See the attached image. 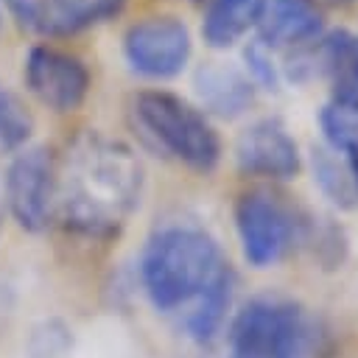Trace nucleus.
I'll return each mask as SVG.
<instances>
[{"label": "nucleus", "instance_id": "1", "mask_svg": "<svg viewBox=\"0 0 358 358\" xmlns=\"http://www.w3.org/2000/svg\"><path fill=\"white\" fill-rule=\"evenodd\" d=\"M143 182V162L131 145L84 129L56 159L53 221L78 238L112 241L137 210Z\"/></svg>", "mask_w": 358, "mask_h": 358}, {"label": "nucleus", "instance_id": "2", "mask_svg": "<svg viewBox=\"0 0 358 358\" xmlns=\"http://www.w3.org/2000/svg\"><path fill=\"white\" fill-rule=\"evenodd\" d=\"M229 271L221 243L199 224L176 221L154 229L140 255V282L162 313L187 310L218 277Z\"/></svg>", "mask_w": 358, "mask_h": 358}, {"label": "nucleus", "instance_id": "3", "mask_svg": "<svg viewBox=\"0 0 358 358\" xmlns=\"http://www.w3.org/2000/svg\"><path fill=\"white\" fill-rule=\"evenodd\" d=\"M131 123L148 145L196 173H213L221 162L218 129L196 103L176 92H137L131 98Z\"/></svg>", "mask_w": 358, "mask_h": 358}, {"label": "nucleus", "instance_id": "4", "mask_svg": "<svg viewBox=\"0 0 358 358\" xmlns=\"http://www.w3.org/2000/svg\"><path fill=\"white\" fill-rule=\"evenodd\" d=\"M313 316L277 294L252 296L227 330L229 358H302L316 344Z\"/></svg>", "mask_w": 358, "mask_h": 358}, {"label": "nucleus", "instance_id": "5", "mask_svg": "<svg viewBox=\"0 0 358 358\" xmlns=\"http://www.w3.org/2000/svg\"><path fill=\"white\" fill-rule=\"evenodd\" d=\"M308 215L310 213L299 210L274 187L243 190L235 199L232 218L246 263L255 268H268L288 257L296 246H302Z\"/></svg>", "mask_w": 358, "mask_h": 358}, {"label": "nucleus", "instance_id": "6", "mask_svg": "<svg viewBox=\"0 0 358 358\" xmlns=\"http://www.w3.org/2000/svg\"><path fill=\"white\" fill-rule=\"evenodd\" d=\"M282 81L310 84L327 81L330 106L358 115V34L347 28H333L313 42L285 50Z\"/></svg>", "mask_w": 358, "mask_h": 358}, {"label": "nucleus", "instance_id": "7", "mask_svg": "<svg viewBox=\"0 0 358 358\" xmlns=\"http://www.w3.org/2000/svg\"><path fill=\"white\" fill-rule=\"evenodd\" d=\"M193 56V36L176 14H151L131 22L123 34V59L131 73L168 81L176 78Z\"/></svg>", "mask_w": 358, "mask_h": 358}, {"label": "nucleus", "instance_id": "8", "mask_svg": "<svg viewBox=\"0 0 358 358\" xmlns=\"http://www.w3.org/2000/svg\"><path fill=\"white\" fill-rule=\"evenodd\" d=\"M56 193V159L48 148L34 145L14 157L6 173L3 204L14 221L28 232H42L53 221Z\"/></svg>", "mask_w": 358, "mask_h": 358}, {"label": "nucleus", "instance_id": "9", "mask_svg": "<svg viewBox=\"0 0 358 358\" xmlns=\"http://www.w3.org/2000/svg\"><path fill=\"white\" fill-rule=\"evenodd\" d=\"M22 76L31 95L53 112L78 109L92 84L87 62L53 45H34L25 56Z\"/></svg>", "mask_w": 358, "mask_h": 358}, {"label": "nucleus", "instance_id": "10", "mask_svg": "<svg viewBox=\"0 0 358 358\" xmlns=\"http://www.w3.org/2000/svg\"><path fill=\"white\" fill-rule=\"evenodd\" d=\"M235 165L249 179L291 182L302 171L299 143L280 117H257L235 140Z\"/></svg>", "mask_w": 358, "mask_h": 358}, {"label": "nucleus", "instance_id": "11", "mask_svg": "<svg viewBox=\"0 0 358 358\" xmlns=\"http://www.w3.org/2000/svg\"><path fill=\"white\" fill-rule=\"evenodd\" d=\"M193 95H196V106L207 117H218V120H238L257 101V90L243 73V67L218 59L201 62L196 67Z\"/></svg>", "mask_w": 358, "mask_h": 358}, {"label": "nucleus", "instance_id": "12", "mask_svg": "<svg viewBox=\"0 0 358 358\" xmlns=\"http://www.w3.org/2000/svg\"><path fill=\"white\" fill-rule=\"evenodd\" d=\"M324 34V6L319 0H266L257 39L271 50H294Z\"/></svg>", "mask_w": 358, "mask_h": 358}, {"label": "nucleus", "instance_id": "13", "mask_svg": "<svg viewBox=\"0 0 358 358\" xmlns=\"http://www.w3.org/2000/svg\"><path fill=\"white\" fill-rule=\"evenodd\" d=\"M126 0H36L34 31L45 36H73L115 20Z\"/></svg>", "mask_w": 358, "mask_h": 358}, {"label": "nucleus", "instance_id": "14", "mask_svg": "<svg viewBox=\"0 0 358 358\" xmlns=\"http://www.w3.org/2000/svg\"><path fill=\"white\" fill-rule=\"evenodd\" d=\"M266 0H207L201 17V39L213 50L238 45L257 28Z\"/></svg>", "mask_w": 358, "mask_h": 358}, {"label": "nucleus", "instance_id": "15", "mask_svg": "<svg viewBox=\"0 0 358 358\" xmlns=\"http://www.w3.org/2000/svg\"><path fill=\"white\" fill-rule=\"evenodd\" d=\"M310 173H313V185L322 190V196L336 204L338 210H352L358 204V187L352 179V171L347 165V159L327 148L324 143L310 148Z\"/></svg>", "mask_w": 358, "mask_h": 358}, {"label": "nucleus", "instance_id": "16", "mask_svg": "<svg viewBox=\"0 0 358 358\" xmlns=\"http://www.w3.org/2000/svg\"><path fill=\"white\" fill-rule=\"evenodd\" d=\"M232 291H235V271L229 268V271H224V274L218 277L215 285H210V288L185 310V330H187L190 338H196V341H210V338L218 333V327H221V322H224V316H227V310H229Z\"/></svg>", "mask_w": 358, "mask_h": 358}, {"label": "nucleus", "instance_id": "17", "mask_svg": "<svg viewBox=\"0 0 358 358\" xmlns=\"http://www.w3.org/2000/svg\"><path fill=\"white\" fill-rule=\"evenodd\" d=\"M302 246H308L313 252V257L324 266V268H336L344 263L347 257V235L344 229L330 221V218H316L308 215L305 224V235H302Z\"/></svg>", "mask_w": 358, "mask_h": 358}, {"label": "nucleus", "instance_id": "18", "mask_svg": "<svg viewBox=\"0 0 358 358\" xmlns=\"http://www.w3.org/2000/svg\"><path fill=\"white\" fill-rule=\"evenodd\" d=\"M34 117L25 103L6 87H0V154L17 151L31 137Z\"/></svg>", "mask_w": 358, "mask_h": 358}, {"label": "nucleus", "instance_id": "19", "mask_svg": "<svg viewBox=\"0 0 358 358\" xmlns=\"http://www.w3.org/2000/svg\"><path fill=\"white\" fill-rule=\"evenodd\" d=\"M241 67L249 76V81L255 84V90H266V92H277L282 84V67L274 59V50L268 45H263L260 39H252L243 45L241 53Z\"/></svg>", "mask_w": 358, "mask_h": 358}, {"label": "nucleus", "instance_id": "20", "mask_svg": "<svg viewBox=\"0 0 358 358\" xmlns=\"http://www.w3.org/2000/svg\"><path fill=\"white\" fill-rule=\"evenodd\" d=\"M11 17L25 28L34 31V20H36V0H6Z\"/></svg>", "mask_w": 358, "mask_h": 358}, {"label": "nucleus", "instance_id": "21", "mask_svg": "<svg viewBox=\"0 0 358 358\" xmlns=\"http://www.w3.org/2000/svg\"><path fill=\"white\" fill-rule=\"evenodd\" d=\"M322 6H333V8H347V6H355L358 0H319Z\"/></svg>", "mask_w": 358, "mask_h": 358}, {"label": "nucleus", "instance_id": "22", "mask_svg": "<svg viewBox=\"0 0 358 358\" xmlns=\"http://www.w3.org/2000/svg\"><path fill=\"white\" fill-rule=\"evenodd\" d=\"M3 213H6V204H3V199H0V227H3Z\"/></svg>", "mask_w": 358, "mask_h": 358}, {"label": "nucleus", "instance_id": "23", "mask_svg": "<svg viewBox=\"0 0 358 358\" xmlns=\"http://www.w3.org/2000/svg\"><path fill=\"white\" fill-rule=\"evenodd\" d=\"M190 3H207V0H190Z\"/></svg>", "mask_w": 358, "mask_h": 358}, {"label": "nucleus", "instance_id": "24", "mask_svg": "<svg viewBox=\"0 0 358 358\" xmlns=\"http://www.w3.org/2000/svg\"><path fill=\"white\" fill-rule=\"evenodd\" d=\"M0 28H3V14H0Z\"/></svg>", "mask_w": 358, "mask_h": 358}]
</instances>
